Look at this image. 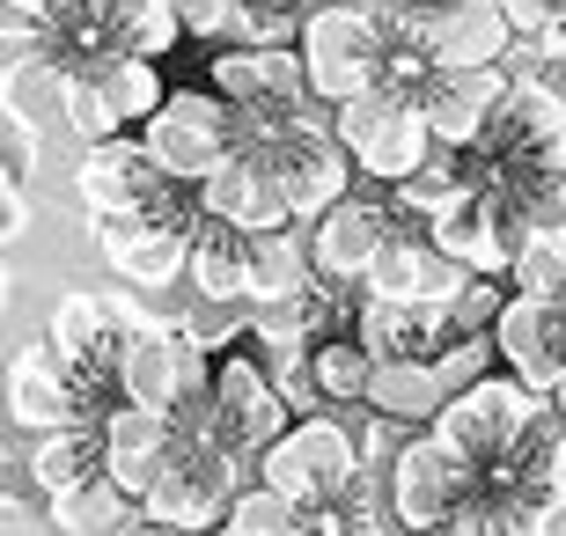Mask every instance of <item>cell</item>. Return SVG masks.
I'll list each match as a JSON object with an SVG mask.
<instances>
[{
    "label": "cell",
    "mask_w": 566,
    "mask_h": 536,
    "mask_svg": "<svg viewBox=\"0 0 566 536\" xmlns=\"http://www.w3.org/2000/svg\"><path fill=\"white\" fill-rule=\"evenodd\" d=\"M405 44L427 52V66H507L515 52V22H507L501 0H449V8H405Z\"/></svg>",
    "instance_id": "cell-14"
},
{
    "label": "cell",
    "mask_w": 566,
    "mask_h": 536,
    "mask_svg": "<svg viewBox=\"0 0 566 536\" xmlns=\"http://www.w3.org/2000/svg\"><path fill=\"white\" fill-rule=\"evenodd\" d=\"M398 44H405V22L382 15V8H368V0H324V8H310L302 30H294L310 96L324 111H346V104H360L368 88L390 82Z\"/></svg>",
    "instance_id": "cell-1"
},
{
    "label": "cell",
    "mask_w": 566,
    "mask_h": 536,
    "mask_svg": "<svg viewBox=\"0 0 566 536\" xmlns=\"http://www.w3.org/2000/svg\"><path fill=\"white\" fill-rule=\"evenodd\" d=\"M44 338H52L66 360H82V368H104V360H118V346H126L111 294H96V287H66L60 302H52V316H44Z\"/></svg>",
    "instance_id": "cell-25"
},
{
    "label": "cell",
    "mask_w": 566,
    "mask_h": 536,
    "mask_svg": "<svg viewBox=\"0 0 566 536\" xmlns=\"http://www.w3.org/2000/svg\"><path fill=\"white\" fill-rule=\"evenodd\" d=\"M88 74H96V88H104V104H111V118H118V133H147V118L169 104L163 66H155V60H126V52H104V60L88 66Z\"/></svg>",
    "instance_id": "cell-30"
},
{
    "label": "cell",
    "mask_w": 566,
    "mask_h": 536,
    "mask_svg": "<svg viewBox=\"0 0 566 536\" xmlns=\"http://www.w3.org/2000/svg\"><path fill=\"white\" fill-rule=\"evenodd\" d=\"M185 38L191 30H185V8H177V0H104V44L126 52V60L163 66Z\"/></svg>",
    "instance_id": "cell-27"
},
{
    "label": "cell",
    "mask_w": 566,
    "mask_h": 536,
    "mask_svg": "<svg viewBox=\"0 0 566 536\" xmlns=\"http://www.w3.org/2000/svg\"><path fill=\"white\" fill-rule=\"evenodd\" d=\"M360 477H368V455H360V433L338 412L294 419L273 449L258 455V485L280 493L294 515H310V522L332 515V507H346V500L360 493Z\"/></svg>",
    "instance_id": "cell-2"
},
{
    "label": "cell",
    "mask_w": 566,
    "mask_h": 536,
    "mask_svg": "<svg viewBox=\"0 0 566 536\" xmlns=\"http://www.w3.org/2000/svg\"><path fill=\"white\" fill-rule=\"evenodd\" d=\"M213 536H310V515H294L280 493H265V485H251V493L229 507V522Z\"/></svg>",
    "instance_id": "cell-35"
},
{
    "label": "cell",
    "mask_w": 566,
    "mask_h": 536,
    "mask_svg": "<svg viewBox=\"0 0 566 536\" xmlns=\"http://www.w3.org/2000/svg\"><path fill=\"white\" fill-rule=\"evenodd\" d=\"M332 125H338V140H346V155H354V169L368 177V185H382V191L412 185V177L434 169V155H441L420 88H405V82L368 88L360 104L332 111Z\"/></svg>",
    "instance_id": "cell-4"
},
{
    "label": "cell",
    "mask_w": 566,
    "mask_h": 536,
    "mask_svg": "<svg viewBox=\"0 0 566 536\" xmlns=\"http://www.w3.org/2000/svg\"><path fill=\"white\" fill-rule=\"evenodd\" d=\"M376 353L360 346V338H324V346L310 353V382L316 397H324V412H368V390H376Z\"/></svg>",
    "instance_id": "cell-31"
},
{
    "label": "cell",
    "mask_w": 566,
    "mask_h": 536,
    "mask_svg": "<svg viewBox=\"0 0 566 536\" xmlns=\"http://www.w3.org/2000/svg\"><path fill=\"white\" fill-rule=\"evenodd\" d=\"M0 162H8V191H30V177H38V162H44L38 118H22L15 104H8V118H0Z\"/></svg>",
    "instance_id": "cell-38"
},
{
    "label": "cell",
    "mask_w": 566,
    "mask_h": 536,
    "mask_svg": "<svg viewBox=\"0 0 566 536\" xmlns=\"http://www.w3.org/2000/svg\"><path fill=\"white\" fill-rule=\"evenodd\" d=\"M177 441H185V427H177L169 412H140V404H118V412L104 419V477L133 500V507H140V500L155 493L163 463L177 455Z\"/></svg>",
    "instance_id": "cell-20"
},
{
    "label": "cell",
    "mask_w": 566,
    "mask_h": 536,
    "mask_svg": "<svg viewBox=\"0 0 566 536\" xmlns=\"http://www.w3.org/2000/svg\"><path fill=\"white\" fill-rule=\"evenodd\" d=\"M368 412L398 419V427H412V433H427L441 412H449V390H441L434 360H382L376 390H368Z\"/></svg>",
    "instance_id": "cell-28"
},
{
    "label": "cell",
    "mask_w": 566,
    "mask_h": 536,
    "mask_svg": "<svg viewBox=\"0 0 566 536\" xmlns=\"http://www.w3.org/2000/svg\"><path fill=\"white\" fill-rule=\"evenodd\" d=\"M515 294L566 302V235H537V243L515 258Z\"/></svg>",
    "instance_id": "cell-37"
},
{
    "label": "cell",
    "mask_w": 566,
    "mask_h": 536,
    "mask_svg": "<svg viewBox=\"0 0 566 536\" xmlns=\"http://www.w3.org/2000/svg\"><path fill=\"white\" fill-rule=\"evenodd\" d=\"M537 522H545V536H566V493H545V507H537Z\"/></svg>",
    "instance_id": "cell-41"
},
{
    "label": "cell",
    "mask_w": 566,
    "mask_h": 536,
    "mask_svg": "<svg viewBox=\"0 0 566 536\" xmlns=\"http://www.w3.org/2000/svg\"><path fill=\"white\" fill-rule=\"evenodd\" d=\"M126 522H133V500L118 493L111 477H96L82 493L44 500V529L52 536H126Z\"/></svg>",
    "instance_id": "cell-32"
},
{
    "label": "cell",
    "mask_w": 566,
    "mask_h": 536,
    "mask_svg": "<svg viewBox=\"0 0 566 536\" xmlns=\"http://www.w3.org/2000/svg\"><path fill=\"white\" fill-rule=\"evenodd\" d=\"M545 427H559V404L552 397H537L530 382H515V375H485L479 390L449 397V412L434 419V433L449 441V449L471 463L479 477H493L501 463H515V455L537 441Z\"/></svg>",
    "instance_id": "cell-3"
},
{
    "label": "cell",
    "mask_w": 566,
    "mask_h": 536,
    "mask_svg": "<svg viewBox=\"0 0 566 536\" xmlns=\"http://www.w3.org/2000/svg\"><path fill=\"white\" fill-rule=\"evenodd\" d=\"M207 66H213V96H229L243 111V133H287V125L324 118L294 44H229Z\"/></svg>",
    "instance_id": "cell-8"
},
{
    "label": "cell",
    "mask_w": 566,
    "mask_h": 536,
    "mask_svg": "<svg viewBox=\"0 0 566 536\" xmlns=\"http://www.w3.org/2000/svg\"><path fill=\"white\" fill-rule=\"evenodd\" d=\"M316 294V258H310V235H258V280H251V309H294Z\"/></svg>",
    "instance_id": "cell-29"
},
{
    "label": "cell",
    "mask_w": 566,
    "mask_h": 536,
    "mask_svg": "<svg viewBox=\"0 0 566 536\" xmlns=\"http://www.w3.org/2000/svg\"><path fill=\"white\" fill-rule=\"evenodd\" d=\"M251 485H258L251 455L221 449V441H191V433H185L177 455L163 463V477H155V493L140 500V515L163 522V529H185V536H213Z\"/></svg>",
    "instance_id": "cell-7"
},
{
    "label": "cell",
    "mask_w": 566,
    "mask_h": 536,
    "mask_svg": "<svg viewBox=\"0 0 566 536\" xmlns=\"http://www.w3.org/2000/svg\"><path fill=\"white\" fill-rule=\"evenodd\" d=\"M427 235H434V250H441V258H457L471 280H507V272H515V258L530 250L523 221H515V213H507L493 191H479L471 177H463L457 207L441 213Z\"/></svg>",
    "instance_id": "cell-15"
},
{
    "label": "cell",
    "mask_w": 566,
    "mask_h": 536,
    "mask_svg": "<svg viewBox=\"0 0 566 536\" xmlns=\"http://www.w3.org/2000/svg\"><path fill=\"white\" fill-rule=\"evenodd\" d=\"M177 427H185L191 441H221V449H235V455L258 463V455L294 427V404L280 397L273 360H265L258 346H235V353L213 360V397L199 404V412H185Z\"/></svg>",
    "instance_id": "cell-5"
},
{
    "label": "cell",
    "mask_w": 566,
    "mask_h": 536,
    "mask_svg": "<svg viewBox=\"0 0 566 536\" xmlns=\"http://www.w3.org/2000/svg\"><path fill=\"white\" fill-rule=\"evenodd\" d=\"M552 477H559V493H566V433H559V455H552Z\"/></svg>",
    "instance_id": "cell-44"
},
{
    "label": "cell",
    "mask_w": 566,
    "mask_h": 536,
    "mask_svg": "<svg viewBox=\"0 0 566 536\" xmlns=\"http://www.w3.org/2000/svg\"><path fill=\"white\" fill-rule=\"evenodd\" d=\"M177 177H163V162L147 155L140 133H126V140H104V147H82V169H74V199H82V213H147L163 207V199H177Z\"/></svg>",
    "instance_id": "cell-16"
},
{
    "label": "cell",
    "mask_w": 566,
    "mask_h": 536,
    "mask_svg": "<svg viewBox=\"0 0 566 536\" xmlns=\"http://www.w3.org/2000/svg\"><path fill=\"white\" fill-rule=\"evenodd\" d=\"M243 140L273 155L294 221L316 228L332 207H346V199H354V177H360V169H354V155H346V140H338L332 111H324V118H310V125H287V133H243Z\"/></svg>",
    "instance_id": "cell-12"
},
{
    "label": "cell",
    "mask_w": 566,
    "mask_h": 536,
    "mask_svg": "<svg viewBox=\"0 0 566 536\" xmlns=\"http://www.w3.org/2000/svg\"><path fill=\"white\" fill-rule=\"evenodd\" d=\"M22 8H38L44 22H66V30H82V22H104V0H22Z\"/></svg>",
    "instance_id": "cell-39"
},
{
    "label": "cell",
    "mask_w": 566,
    "mask_h": 536,
    "mask_svg": "<svg viewBox=\"0 0 566 536\" xmlns=\"http://www.w3.org/2000/svg\"><path fill=\"white\" fill-rule=\"evenodd\" d=\"M354 338L376 353V360H434L457 330H449V309H412V302H368V294H360Z\"/></svg>",
    "instance_id": "cell-24"
},
{
    "label": "cell",
    "mask_w": 566,
    "mask_h": 536,
    "mask_svg": "<svg viewBox=\"0 0 566 536\" xmlns=\"http://www.w3.org/2000/svg\"><path fill=\"white\" fill-rule=\"evenodd\" d=\"M463 280H471V272L457 265V258H441L434 250V235H412V228H405L398 243L382 250L376 258V272H368V302H412V309H449V302H457L463 294Z\"/></svg>",
    "instance_id": "cell-21"
},
{
    "label": "cell",
    "mask_w": 566,
    "mask_h": 536,
    "mask_svg": "<svg viewBox=\"0 0 566 536\" xmlns=\"http://www.w3.org/2000/svg\"><path fill=\"white\" fill-rule=\"evenodd\" d=\"M537 507H545V500H523V493H493V485H479V500H471V507H463V515L449 522L441 536H545Z\"/></svg>",
    "instance_id": "cell-33"
},
{
    "label": "cell",
    "mask_w": 566,
    "mask_h": 536,
    "mask_svg": "<svg viewBox=\"0 0 566 536\" xmlns=\"http://www.w3.org/2000/svg\"><path fill=\"white\" fill-rule=\"evenodd\" d=\"M199 213L243 228V235H280V228H294V207H287V185H280L273 155L251 147V140H243L229 162L199 185Z\"/></svg>",
    "instance_id": "cell-18"
},
{
    "label": "cell",
    "mask_w": 566,
    "mask_h": 536,
    "mask_svg": "<svg viewBox=\"0 0 566 536\" xmlns=\"http://www.w3.org/2000/svg\"><path fill=\"white\" fill-rule=\"evenodd\" d=\"M251 280H258V235L229 221H199V243H191V294L199 302H229V309H251Z\"/></svg>",
    "instance_id": "cell-23"
},
{
    "label": "cell",
    "mask_w": 566,
    "mask_h": 536,
    "mask_svg": "<svg viewBox=\"0 0 566 536\" xmlns=\"http://www.w3.org/2000/svg\"><path fill=\"white\" fill-rule=\"evenodd\" d=\"M22 477L38 485V500L82 493L104 477V427H66V433H38L22 455Z\"/></svg>",
    "instance_id": "cell-26"
},
{
    "label": "cell",
    "mask_w": 566,
    "mask_h": 536,
    "mask_svg": "<svg viewBox=\"0 0 566 536\" xmlns=\"http://www.w3.org/2000/svg\"><path fill=\"white\" fill-rule=\"evenodd\" d=\"M434 375H441V390H449V397L479 390L485 375H501V346H493V338H449V346L434 353Z\"/></svg>",
    "instance_id": "cell-36"
},
{
    "label": "cell",
    "mask_w": 566,
    "mask_h": 536,
    "mask_svg": "<svg viewBox=\"0 0 566 536\" xmlns=\"http://www.w3.org/2000/svg\"><path fill=\"white\" fill-rule=\"evenodd\" d=\"M398 8H420V15H427V8H449V0H398Z\"/></svg>",
    "instance_id": "cell-46"
},
{
    "label": "cell",
    "mask_w": 566,
    "mask_h": 536,
    "mask_svg": "<svg viewBox=\"0 0 566 536\" xmlns=\"http://www.w3.org/2000/svg\"><path fill=\"white\" fill-rule=\"evenodd\" d=\"M199 191H177L147 213H88V235L104 250V265L140 294H163L191 280V243H199Z\"/></svg>",
    "instance_id": "cell-6"
},
{
    "label": "cell",
    "mask_w": 566,
    "mask_h": 536,
    "mask_svg": "<svg viewBox=\"0 0 566 536\" xmlns=\"http://www.w3.org/2000/svg\"><path fill=\"white\" fill-rule=\"evenodd\" d=\"M507 88H515L507 66H463V74L434 66V74L420 82L434 147L449 155V162H463V155H479V147L493 140V125H501V111H507Z\"/></svg>",
    "instance_id": "cell-13"
},
{
    "label": "cell",
    "mask_w": 566,
    "mask_h": 536,
    "mask_svg": "<svg viewBox=\"0 0 566 536\" xmlns=\"http://www.w3.org/2000/svg\"><path fill=\"white\" fill-rule=\"evenodd\" d=\"M30 221H38V213H30V191H8V213H0L8 243H22V235H30Z\"/></svg>",
    "instance_id": "cell-40"
},
{
    "label": "cell",
    "mask_w": 566,
    "mask_h": 536,
    "mask_svg": "<svg viewBox=\"0 0 566 536\" xmlns=\"http://www.w3.org/2000/svg\"><path fill=\"white\" fill-rule=\"evenodd\" d=\"M501 368L530 382L537 397L566 390V302H537V294H507L501 324H493Z\"/></svg>",
    "instance_id": "cell-19"
},
{
    "label": "cell",
    "mask_w": 566,
    "mask_h": 536,
    "mask_svg": "<svg viewBox=\"0 0 566 536\" xmlns=\"http://www.w3.org/2000/svg\"><path fill=\"white\" fill-rule=\"evenodd\" d=\"M258 15H280V22H294V15H310V0H251Z\"/></svg>",
    "instance_id": "cell-42"
},
{
    "label": "cell",
    "mask_w": 566,
    "mask_h": 536,
    "mask_svg": "<svg viewBox=\"0 0 566 536\" xmlns=\"http://www.w3.org/2000/svg\"><path fill=\"white\" fill-rule=\"evenodd\" d=\"M479 485L485 477L463 463L449 441H441L434 427L427 433H412L398 449V463L382 471V493H390V522H405V529H420V536H441L449 522L479 500Z\"/></svg>",
    "instance_id": "cell-10"
},
{
    "label": "cell",
    "mask_w": 566,
    "mask_h": 536,
    "mask_svg": "<svg viewBox=\"0 0 566 536\" xmlns=\"http://www.w3.org/2000/svg\"><path fill=\"white\" fill-rule=\"evenodd\" d=\"M360 536H420V529H405V522H390V515H382L376 529H360Z\"/></svg>",
    "instance_id": "cell-43"
},
{
    "label": "cell",
    "mask_w": 566,
    "mask_h": 536,
    "mask_svg": "<svg viewBox=\"0 0 566 536\" xmlns=\"http://www.w3.org/2000/svg\"><path fill=\"white\" fill-rule=\"evenodd\" d=\"M507 147H523L537 162H566V74L559 66H523L515 88H507V111L493 125Z\"/></svg>",
    "instance_id": "cell-22"
},
{
    "label": "cell",
    "mask_w": 566,
    "mask_h": 536,
    "mask_svg": "<svg viewBox=\"0 0 566 536\" xmlns=\"http://www.w3.org/2000/svg\"><path fill=\"white\" fill-rule=\"evenodd\" d=\"M140 140H147V155L163 162V177L199 191L213 169L243 147V111H235L229 96H213V88H169V104L147 118Z\"/></svg>",
    "instance_id": "cell-9"
},
{
    "label": "cell",
    "mask_w": 566,
    "mask_h": 536,
    "mask_svg": "<svg viewBox=\"0 0 566 536\" xmlns=\"http://www.w3.org/2000/svg\"><path fill=\"white\" fill-rule=\"evenodd\" d=\"M60 111H66V125H74V140H82V147L126 140V133H118V118H111V104H104V88H96V74H88V66L60 82Z\"/></svg>",
    "instance_id": "cell-34"
},
{
    "label": "cell",
    "mask_w": 566,
    "mask_h": 536,
    "mask_svg": "<svg viewBox=\"0 0 566 536\" xmlns=\"http://www.w3.org/2000/svg\"><path fill=\"white\" fill-rule=\"evenodd\" d=\"M118 397L140 412H169L185 419L213 397V353H199L177 324L163 330H126L118 346Z\"/></svg>",
    "instance_id": "cell-11"
},
{
    "label": "cell",
    "mask_w": 566,
    "mask_h": 536,
    "mask_svg": "<svg viewBox=\"0 0 566 536\" xmlns=\"http://www.w3.org/2000/svg\"><path fill=\"white\" fill-rule=\"evenodd\" d=\"M405 228L398 213H390V199H346V207H332L324 221L310 228V258H316V280H332V287H368V272H376V258L390 243H398Z\"/></svg>",
    "instance_id": "cell-17"
},
{
    "label": "cell",
    "mask_w": 566,
    "mask_h": 536,
    "mask_svg": "<svg viewBox=\"0 0 566 536\" xmlns=\"http://www.w3.org/2000/svg\"><path fill=\"white\" fill-rule=\"evenodd\" d=\"M126 536H185V529H163V522H140V529H126Z\"/></svg>",
    "instance_id": "cell-45"
}]
</instances>
